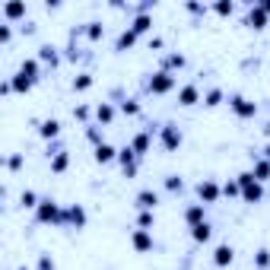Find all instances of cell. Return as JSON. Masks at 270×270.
<instances>
[{
    "label": "cell",
    "instance_id": "obj_26",
    "mask_svg": "<svg viewBox=\"0 0 270 270\" xmlns=\"http://www.w3.org/2000/svg\"><path fill=\"white\" fill-rule=\"evenodd\" d=\"M220 99H223V92H220V89H210V92H207V105H210V108H213V105H220Z\"/></svg>",
    "mask_w": 270,
    "mask_h": 270
},
{
    "label": "cell",
    "instance_id": "obj_1",
    "mask_svg": "<svg viewBox=\"0 0 270 270\" xmlns=\"http://www.w3.org/2000/svg\"><path fill=\"white\" fill-rule=\"evenodd\" d=\"M64 216H60V207L54 200H41L38 204V223H60Z\"/></svg>",
    "mask_w": 270,
    "mask_h": 270
},
{
    "label": "cell",
    "instance_id": "obj_17",
    "mask_svg": "<svg viewBox=\"0 0 270 270\" xmlns=\"http://www.w3.org/2000/svg\"><path fill=\"white\" fill-rule=\"evenodd\" d=\"M67 220H70L76 229H80V226L86 223V213H83V207H70V210H67Z\"/></svg>",
    "mask_w": 270,
    "mask_h": 270
},
{
    "label": "cell",
    "instance_id": "obj_38",
    "mask_svg": "<svg viewBox=\"0 0 270 270\" xmlns=\"http://www.w3.org/2000/svg\"><path fill=\"white\" fill-rule=\"evenodd\" d=\"M169 64H172V67H181V64H185V57H181V54H172Z\"/></svg>",
    "mask_w": 270,
    "mask_h": 270
},
{
    "label": "cell",
    "instance_id": "obj_13",
    "mask_svg": "<svg viewBox=\"0 0 270 270\" xmlns=\"http://www.w3.org/2000/svg\"><path fill=\"white\" fill-rule=\"evenodd\" d=\"M264 22H267V13L261 10V6H255V10L248 13V25H255V29H264Z\"/></svg>",
    "mask_w": 270,
    "mask_h": 270
},
{
    "label": "cell",
    "instance_id": "obj_29",
    "mask_svg": "<svg viewBox=\"0 0 270 270\" xmlns=\"http://www.w3.org/2000/svg\"><path fill=\"white\" fill-rule=\"evenodd\" d=\"M121 111H124V115H137V111H140V105H137V102H124V105H121Z\"/></svg>",
    "mask_w": 270,
    "mask_h": 270
},
{
    "label": "cell",
    "instance_id": "obj_5",
    "mask_svg": "<svg viewBox=\"0 0 270 270\" xmlns=\"http://www.w3.org/2000/svg\"><path fill=\"white\" fill-rule=\"evenodd\" d=\"M162 140H165V150H175V146L181 143V130H178V127H172V124H165Z\"/></svg>",
    "mask_w": 270,
    "mask_h": 270
},
{
    "label": "cell",
    "instance_id": "obj_15",
    "mask_svg": "<svg viewBox=\"0 0 270 270\" xmlns=\"http://www.w3.org/2000/svg\"><path fill=\"white\" fill-rule=\"evenodd\" d=\"M232 108L239 111L242 118H248V115H255V102H245V99H232Z\"/></svg>",
    "mask_w": 270,
    "mask_h": 270
},
{
    "label": "cell",
    "instance_id": "obj_36",
    "mask_svg": "<svg viewBox=\"0 0 270 270\" xmlns=\"http://www.w3.org/2000/svg\"><path fill=\"white\" fill-rule=\"evenodd\" d=\"M6 165H10V169H19V165H22V156H10Z\"/></svg>",
    "mask_w": 270,
    "mask_h": 270
},
{
    "label": "cell",
    "instance_id": "obj_21",
    "mask_svg": "<svg viewBox=\"0 0 270 270\" xmlns=\"http://www.w3.org/2000/svg\"><path fill=\"white\" fill-rule=\"evenodd\" d=\"M134 41H137V35H134V32H121V38H118V51H127L130 45H134Z\"/></svg>",
    "mask_w": 270,
    "mask_h": 270
},
{
    "label": "cell",
    "instance_id": "obj_14",
    "mask_svg": "<svg viewBox=\"0 0 270 270\" xmlns=\"http://www.w3.org/2000/svg\"><path fill=\"white\" fill-rule=\"evenodd\" d=\"M19 73L25 76V80H32V83H35V80H38V64H35V60H22Z\"/></svg>",
    "mask_w": 270,
    "mask_h": 270
},
{
    "label": "cell",
    "instance_id": "obj_27",
    "mask_svg": "<svg viewBox=\"0 0 270 270\" xmlns=\"http://www.w3.org/2000/svg\"><path fill=\"white\" fill-rule=\"evenodd\" d=\"M137 223H140V229H150V226H153V213H150V210H143Z\"/></svg>",
    "mask_w": 270,
    "mask_h": 270
},
{
    "label": "cell",
    "instance_id": "obj_12",
    "mask_svg": "<svg viewBox=\"0 0 270 270\" xmlns=\"http://www.w3.org/2000/svg\"><path fill=\"white\" fill-rule=\"evenodd\" d=\"M191 235H194V242H210L213 229H210V223H200V226H194V229H191Z\"/></svg>",
    "mask_w": 270,
    "mask_h": 270
},
{
    "label": "cell",
    "instance_id": "obj_31",
    "mask_svg": "<svg viewBox=\"0 0 270 270\" xmlns=\"http://www.w3.org/2000/svg\"><path fill=\"white\" fill-rule=\"evenodd\" d=\"M41 60H51V64H54V48H51V45L41 48Z\"/></svg>",
    "mask_w": 270,
    "mask_h": 270
},
{
    "label": "cell",
    "instance_id": "obj_37",
    "mask_svg": "<svg viewBox=\"0 0 270 270\" xmlns=\"http://www.w3.org/2000/svg\"><path fill=\"white\" fill-rule=\"evenodd\" d=\"M38 270H54V261H51V258H41V264H38Z\"/></svg>",
    "mask_w": 270,
    "mask_h": 270
},
{
    "label": "cell",
    "instance_id": "obj_3",
    "mask_svg": "<svg viewBox=\"0 0 270 270\" xmlns=\"http://www.w3.org/2000/svg\"><path fill=\"white\" fill-rule=\"evenodd\" d=\"M197 194H200L204 204H216V197H220V185H216V181H200Z\"/></svg>",
    "mask_w": 270,
    "mask_h": 270
},
{
    "label": "cell",
    "instance_id": "obj_33",
    "mask_svg": "<svg viewBox=\"0 0 270 270\" xmlns=\"http://www.w3.org/2000/svg\"><path fill=\"white\" fill-rule=\"evenodd\" d=\"M10 35H13V32H10V25H0V41H3V45L10 41Z\"/></svg>",
    "mask_w": 270,
    "mask_h": 270
},
{
    "label": "cell",
    "instance_id": "obj_9",
    "mask_svg": "<svg viewBox=\"0 0 270 270\" xmlns=\"http://www.w3.org/2000/svg\"><path fill=\"white\" fill-rule=\"evenodd\" d=\"M197 99H200L197 86H181V92H178V102H181V105H194Z\"/></svg>",
    "mask_w": 270,
    "mask_h": 270
},
{
    "label": "cell",
    "instance_id": "obj_23",
    "mask_svg": "<svg viewBox=\"0 0 270 270\" xmlns=\"http://www.w3.org/2000/svg\"><path fill=\"white\" fill-rule=\"evenodd\" d=\"M64 169H67V153H57L51 162V172H64Z\"/></svg>",
    "mask_w": 270,
    "mask_h": 270
},
{
    "label": "cell",
    "instance_id": "obj_10",
    "mask_svg": "<svg viewBox=\"0 0 270 270\" xmlns=\"http://www.w3.org/2000/svg\"><path fill=\"white\" fill-rule=\"evenodd\" d=\"M130 150H134L137 156L150 150V130H143V134H137V137H134V143H130Z\"/></svg>",
    "mask_w": 270,
    "mask_h": 270
},
{
    "label": "cell",
    "instance_id": "obj_8",
    "mask_svg": "<svg viewBox=\"0 0 270 270\" xmlns=\"http://www.w3.org/2000/svg\"><path fill=\"white\" fill-rule=\"evenodd\" d=\"M232 258H235V251H232V245H220V248H216V255H213V261H216V267H226V264H232Z\"/></svg>",
    "mask_w": 270,
    "mask_h": 270
},
{
    "label": "cell",
    "instance_id": "obj_7",
    "mask_svg": "<svg viewBox=\"0 0 270 270\" xmlns=\"http://www.w3.org/2000/svg\"><path fill=\"white\" fill-rule=\"evenodd\" d=\"M111 159H115V146H111V143H95V162L105 165Z\"/></svg>",
    "mask_w": 270,
    "mask_h": 270
},
{
    "label": "cell",
    "instance_id": "obj_39",
    "mask_svg": "<svg viewBox=\"0 0 270 270\" xmlns=\"http://www.w3.org/2000/svg\"><path fill=\"white\" fill-rule=\"evenodd\" d=\"M261 10H264V13H270V0H267V3H261Z\"/></svg>",
    "mask_w": 270,
    "mask_h": 270
},
{
    "label": "cell",
    "instance_id": "obj_24",
    "mask_svg": "<svg viewBox=\"0 0 270 270\" xmlns=\"http://www.w3.org/2000/svg\"><path fill=\"white\" fill-rule=\"evenodd\" d=\"M95 115H99V121H105V124H108V121L115 118V108H111V105H99V111H95Z\"/></svg>",
    "mask_w": 270,
    "mask_h": 270
},
{
    "label": "cell",
    "instance_id": "obj_19",
    "mask_svg": "<svg viewBox=\"0 0 270 270\" xmlns=\"http://www.w3.org/2000/svg\"><path fill=\"white\" fill-rule=\"evenodd\" d=\"M38 134H41V137H57V134H60V124H57L54 118H51V121H45V124H41Z\"/></svg>",
    "mask_w": 270,
    "mask_h": 270
},
{
    "label": "cell",
    "instance_id": "obj_34",
    "mask_svg": "<svg viewBox=\"0 0 270 270\" xmlns=\"http://www.w3.org/2000/svg\"><path fill=\"white\" fill-rule=\"evenodd\" d=\"M165 185H169V191H181V178H175V175H172L169 181H165Z\"/></svg>",
    "mask_w": 270,
    "mask_h": 270
},
{
    "label": "cell",
    "instance_id": "obj_35",
    "mask_svg": "<svg viewBox=\"0 0 270 270\" xmlns=\"http://www.w3.org/2000/svg\"><path fill=\"white\" fill-rule=\"evenodd\" d=\"M99 35H102V25L92 22V25H89V38H99Z\"/></svg>",
    "mask_w": 270,
    "mask_h": 270
},
{
    "label": "cell",
    "instance_id": "obj_28",
    "mask_svg": "<svg viewBox=\"0 0 270 270\" xmlns=\"http://www.w3.org/2000/svg\"><path fill=\"white\" fill-rule=\"evenodd\" d=\"M213 10L220 13V16H232V3H226V0H223V3H216V6H213Z\"/></svg>",
    "mask_w": 270,
    "mask_h": 270
},
{
    "label": "cell",
    "instance_id": "obj_22",
    "mask_svg": "<svg viewBox=\"0 0 270 270\" xmlns=\"http://www.w3.org/2000/svg\"><path fill=\"white\" fill-rule=\"evenodd\" d=\"M267 175H270V162L261 159V162L255 165V178H258V181H267Z\"/></svg>",
    "mask_w": 270,
    "mask_h": 270
},
{
    "label": "cell",
    "instance_id": "obj_11",
    "mask_svg": "<svg viewBox=\"0 0 270 270\" xmlns=\"http://www.w3.org/2000/svg\"><path fill=\"white\" fill-rule=\"evenodd\" d=\"M137 204H140L143 210H156V204H159V197H156L153 191H140V194H137Z\"/></svg>",
    "mask_w": 270,
    "mask_h": 270
},
{
    "label": "cell",
    "instance_id": "obj_25",
    "mask_svg": "<svg viewBox=\"0 0 270 270\" xmlns=\"http://www.w3.org/2000/svg\"><path fill=\"white\" fill-rule=\"evenodd\" d=\"M89 86H92L89 73H83V76H76V80H73V89H89Z\"/></svg>",
    "mask_w": 270,
    "mask_h": 270
},
{
    "label": "cell",
    "instance_id": "obj_32",
    "mask_svg": "<svg viewBox=\"0 0 270 270\" xmlns=\"http://www.w3.org/2000/svg\"><path fill=\"white\" fill-rule=\"evenodd\" d=\"M270 264V251H258V267H267Z\"/></svg>",
    "mask_w": 270,
    "mask_h": 270
},
{
    "label": "cell",
    "instance_id": "obj_18",
    "mask_svg": "<svg viewBox=\"0 0 270 270\" xmlns=\"http://www.w3.org/2000/svg\"><path fill=\"white\" fill-rule=\"evenodd\" d=\"M188 223H191V229H194V226H200V223H204V207H191V210H188Z\"/></svg>",
    "mask_w": 270,
    "mask_h": 270
},
{
    "label": "cell",
    "instance_id": "obj_6",
    "mask_svg": "<svg viewBox=\"0 0 270 270\" xmlns=\"http://www.w3.org/2000/svg\"><path fill=\"white\" fill-rule=\"evenodd\" d=\"M134 248H137V251H150V248H153V235L146 232V229H137V232H134Z\"/></svg>",
    "mask_w": 270,
    "mask_h": 270
},
{
    "label": "cell",
    "instance_id": "obj_20",
    "mask_svg": "<svg viewBox=\"0 0 270 270\" xmlns=\"http://www.w3.org/2000/svg\"><path fill=\"white\" fill-rule=\"evenodd\" d=\"M10 83H13V89H16V92H29V89H32V80H25L22 73H16Z\"/></svg>",
    "mask_w": 270,
    "mask_h": 270
},
{
    "label": "cell",
    "instance_id": "obj_4",
    "mask_svg": "<svg viewBox=\"0 0 270 270\" xmlns=\"http://www.w3.org/2000/svg\"><path fill=\"white\" fill-rule=\"evenodd\" d=\"M3 16L10 22L22 19V16H25V3H22V0H10V3H3Z\"/></svg>",
    "mask_w": 270,
    "mask_h": 270
},
{
    "label": "cell",
    "instance_id": "obj_2",
    "mask_svg": "<svg viewBox=\"0 0 270 270\" xmlns=\"http://www.w3.org/2000/svg\"><path fill=\"white\" fill-rule=\"evenodd\" d=\"M172 86H175V76H172L169 70H159L156 76H150V89L153 92H169Z\"/></svg>",
    "mask_w": 270,
    "mask_h": 270
},
{
    "label": "cell",
    "instance_id": "obj_30",
    "mask_svg": "<svg viewBox=\"0 0 270 270\" xmlns=\"http://www.w3.org/2000/svg\"><path fill=\"white\" fill-rule=\"evenodd\" d=\"M35 200H38V197H35V194H32V191H25V194H22V204H25V207H38V204H35Z\"/></svg>",
    "mask_w": 270,
    "mask_h": 270
},
{
    "label": "cell",
    "instance_id": "obj_16",
    "mask_svg": "<svg viewBox=\"0 0 270 270\" xmlns=\"http://www.w3.org/2000/svg\"><path fill=\"white\" fill-rule=\"evenodd\" d=\"M150 16H137L134 19V25H130V32H134V35H143V32H150Z\"/></svg>",
    "mask_w": 270,
    "mask_h": 270
}]
</instances>
